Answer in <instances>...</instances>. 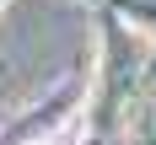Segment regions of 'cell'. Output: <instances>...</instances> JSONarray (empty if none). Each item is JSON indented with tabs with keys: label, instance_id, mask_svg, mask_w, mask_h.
<instances>
[{
	"label": "cell",
	"instance_id": "1",
	"mask_svg": "<svg viewBox=\"0 0 156 145\" xmlns=\"http://www.w3.org/2000/svg\"><path fill=\"white\" fill-rule=\"evenodd\" d=\"M38 145H65V140H38Z\"/></svg>",
	"mask_w": 156,
	"mask_h": 145
}]
</instances>
